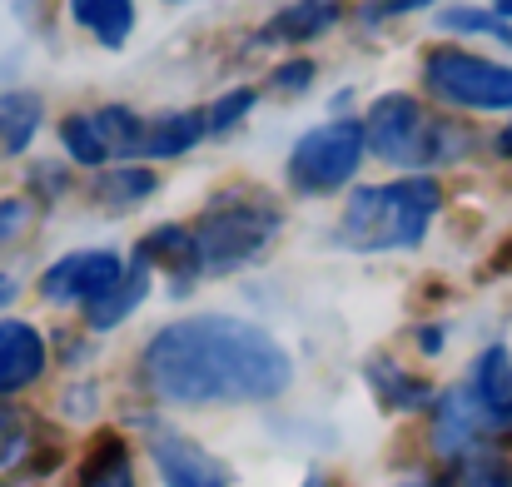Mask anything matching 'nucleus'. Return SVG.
Returning <instances> with one entry per match:
<instances>
[{
  "label": "nucleus",
  "mask_w": 512,
  "mask_h": 487,
  "mask_svg": "<svg viewBox=\"0 0 512 487\" xmlns=\"http://www.w3.org/2000/svg\"><path fill=\"white\" fill-rule=\"evenodd\" d=\"M10 294H15V279H5V274H0V304H10Z\"/></svg>",
  "instance_id": "29"
},
{
  "label": "nucleus",
  "mask_w": 512,
  "mask_h": 487,
  "mask_svg": "<svg viewBox=\"0 0 512 487\" xmlns=\"http://www.w3.org/2000/svg\"><path fill=\"white\" fill-rule=\"evenodd\" d=\"M204 135H209V120H204L199 110H174L165 120H150V130H145V155L174 160V155L194 150Z\"/></svg>",
  "instance_id": "13"
},
{
  "label": "nucleus",
  "mask_w": 512,
  "mask_h": 487,
  "mask_svg": "<svg viewBox=\"0 0 512 487\" xmlns=\"http://www.w3.org/2000/svg\"><path fill=\"white\" fill-rule=\"evenodd\" d=\"M145 294H150V264H145V259H135V264H125L120 284H115L105 299L85 304V309H90V324L95 328H115L125 314H135V309H140V299H145Z\"/></svg>",
  "instance_id": "15"
},
{
  "label": "nucleus",
  "mask_w": 512,
  "mask_h": 487,
  "mask_svg": "<svg viewBox=\"0 0 512 487\" xmlns=\"http://www.w3.org/2000/svg\"><path fill=\"white\" fill-rule=\"evenodd\" d=\"M60 140H65V150H70V160L75 164H105V145H100V135H95V125H90V115H70L65 125H60Z\"/></svg>",
  "instance_id": "20"
},
{
  "label": "nucleus",
  "mask_w": 512,
  "mask_h": 487,
  "mask_svg": "<svg viewBox=\"0 0 512 487\" xmlns=\"http://www.w3.org/2000/svg\"><path fill=\"white\" fill-rule=\"evenodd\" d=\"M483 428H493V418L483 413V403L473 393H448L443 408H438L433 443H438V453H473V443H478Z\"/></svg>",
  "instance_id": "10"
},
{
  "label": "nucleus",
  "mask_w": 512,
  "mask_h": 487,
  "mask_svg": "<svg viewBox=\"0 0 512 487\" xmlns=\"http://www.w3.org/2000/svg\"><path fill=\"white\" fill-rule=\"evenodd\" d=\"M343 15L339 0H294L289 10H279L264 30V40H314L324 35L334 20Z\"/></svg>",
  "instance_id": "14"
},
{
  "label": "nucleus",
  "mask_w": 512,
  "mask_h": 487,
  "mask_svg": "<svg viewBox=\"0 0 512 487\" xmlns=\"http://www.w3.org/2000/svg\"><path fill=\"white\" fill-rule=\"evenodd\" d=\"M125 274V259L110 249H85V254H65L55 269H45L40 294L55 304H95L105 299Z\"/></svg>",
  "instance_id": "7"
},
{
  "label": "nucleus",
  "mask_w": 512,
  "mask_h": 487,
  "mask_svg": "<svg viewBox=\"0 0 512 487\" xmlns=\"http://www.w3.org/2000/svg\"><path fill=\"white\" fill-rule=\"evenodd\" d=\"M279 229V209L274 199L254 194V189H234V194H219L199 229H194V249H199V274H224L244 259H254Z\"/></svg>",
  "instance_id": "3"
},
{
  "label": "nucleus",
  "mask_w": 512,
  "mask_h": 487,
  "mask_svg": "<svg viewBox=\"0 0 512 487\" xmlns=\"http://www.w3.org/2000/svg\"><path fill=\"white\" fill-rule=\"evenodd\" d=\"M25 448H30V423L0 403V468H15L25 458Z\"/></svg>",
  "instance_id": "21"
},
{
  "label": "nucleus",
  "mask_w": 512,
  "mask_h": 487,
  "mask_svg": "<svg viewBox=\"0 0 512 487\" xmlns=\"http://www.w3.org/2000/svg\"><path fill=\"white\" fill-rule=\"evenodd\" d=\"M140 259L145 264H165L174 274H199V249H194V229H155L145 244H140Z\"/></svg>",
  "instance_id": "18"
},
{
  "label": "nucleus",
  "mask_w": 512,
  "mask_h": 487,
  "mask_svg": "<svg viewBox=\"0 0 512 487\" xmlns=\"http://www.w3.org/2000/svg\"><path fill=\"white\" fill-rule=\"evenodd\" d=\"M40 115H45V110H40V95H30V90L0 95V160L20 155V150L35 140Z\"/></svg>",
  "instance_id": "16"
},
{
  "label": "nucleus",
  "mask_w": 512,
  "mask_h": 487,
  "mask_svg": "<svg viewBox=\"0 0 512 487\" xmlns=\"http://www.w3.org/2000/svg\"><path fill=\"white\" fill-rule=\"evenodd\" d=\"M428 90L458 110H512V70L468 50H433L423 70Z\"/></svg>",
  "instance_id": "5"
},
{
  "label": "nucleus",
  "mask_w": 512,
  "mask_h": 487,
  "mask_svg": "<svg viewBox=\"0 0 512 487\" xmlns=\"http://www.w3.org/2000/svg\"><path fill=\"white\" fill-rule=\"evenodd\" d=\"M70 15L110 50H120L135 30V0H70Z\"/></svg>",
  "instance_id": "12"
},
{
  "label": "nucleus",
  "mask_w": 512,
  "mask_h": 487,
  "mask_svg": "<svg viewBox=\"0 0 512 487\" xmlns=\"http://www.w3.org/2000/svg\"><path fill=\"white\" fill-rule=\"evenodd\" d=\"M155 194V174L150 169H115V174H100V199L105 204H135Z\"/></svg>",
  "instance_id": "19"
},
{
  "label": "nucleus",
  "mask_w": 512,
  "mask_h": 487,
  "mask_svg": "<svg viewBox=\"0 0 512 487\" xmlns=\"http://www.w3.org/2000/svg\"><path fill=\"white\" fill-rule=\"evenodd\" d=\"M443 30H463V35H503V40H512L508 25H503L493 10H448V15H443Z\"/></svg>",
  "instance_id": "22"
},
{
  "label": "nucleus",
  "mask_w": 512,
  "mask_h": 487,
  "mask_svg": "<svg viewBox=\"0 0 512 487\" xmlns=\"http://www.w3.org/2000/svg\"><path fill=\"white\" fill-rule=\"evenodd\" d=\"M249 105H254V90H229L204 120H209V135H224L229 125H239L244 115H249Z\"/></svg>",
  "instance_id": "23"
},
{
  "label": "nucleus",
  "mask_w": 512,
  "mask_h": 487,
  "mask_svg": "<svg viewBox=\"0 0 512 487\" xmlns=\"http://www.w3.org/2000/svg\"><path fill=\"white\" fill-rule=\"evenodd\" d=\"M80 487H135V478H130V453H125V443L115 433H100L90 443Z\"/></svg>",
  "instance_id": "17"
},
{
  "label": "nucleus",
  "mask_w": 512,
  "mask_h": 487,
  "mask_svg": "<svg viewBox=\"0 0 512 487\" xmlns=\"http://www.w3.org/2000/svg\"><path fill=\"white\" fill-rule=\"evenodd\" d=\"M418 5H433V0H383V5H373V15H398V10H418Z\"/></svg>",
  "instance_id": "27"
},
{
  "label": "nucleus",
  "mask_w": 512,
  "mask_h": 487,
  "mask_svg": "<svg viewBox=\"0 0 512 487\" xmlns=\"http://www.w3.org/2000/svg\"><path fill=\"white\" fill-rule=\"evenodd\" d=\"M309 80H314V65H309V60H299V65H284V70L274 75V85H279V90H304Z\"/></svg>",
  "instance_id": "26"
},
{
  "label": "nucleus",
  "mask_w": 512,
  "mask_h": 487,
  "mask_svg": "<svg viewBox=\"0 0 512 487\" xmlns=\"http://www.w3.org/2000/svg\"><path fill=\"white\" fill-rule=\"evenodd\" d=\"M498 145H503V155H512V125L503 130V140H498Z\"/></svg>",
  "instance_id": "30"
},
{
  "label": "nucleus",
  "mask_w": 512,
  "mask_h": 487,
  "mask_svg": "<svg viewBox=\"0 0 512 487\" xmlns=\"http://www.w3.org/2000/svg\"><path fill=\"white\" fill-rule=\"evenodd\" d=\"M140 373L165 403H264L289 388L294 363L259 324L199 314L160 328Z\"/></svg>",
  "instance_id": "1"
},
{
  "label": "nucleus",
  "mask_w": 512,
  "mask_h": 487,
  "mask_svg": "<svg viewBox=\"0 0 512 487\" xmlns=\"http://www.w3.org/2000/svg\"><path fill=\"white\" fill-rule=\"evenodd\" d=\"M483 413L493 423H508L512 418V353L508 348H488L478 363H473V388H468Z\"/></svg>",
  "instance_id": "11"
},
{
  "label": "nucleus",
  "mask_w": 512,
  "mask_h": 487,
  "mask_svg": "<svg viewBox=\"0 0 512 487\" xmlns=\"http://www.w3.org/2000/svg\"><path fill=\"white\" fill-rule=\"evenodd\" d=\"M443 194L433 179L413 174V179H398V184H368L348 199L339 224V239L348 249H363V254H378V249H413L433 214H438Z\"/></svg>",
  "instance_id": "2"
},
{
  "label": "nucleus",
  "mask_w": 512,
  "mask_h": 487,
  "mask_svg": "<svg viewBox=\"0 0 512 487\" xmlns=\"http://www.w3.org/2000/svg\"><path fill=\"white\" fill-rule=\"evenodd\" d=\"M508 468L493 458V453H468L463 463V487H508Z\"/></svg>",
  "instance_id": "24"
},
{
  "label": "nucleus",
  "mask_w": 512,
  "mask_h": 487,
  "mask_svg": "<svg viewBox=\"0 0 512 487\" xmlns=\"http://www.w3.org/2000/svg\"><path fill=\"white\" fill-rule=\"evenodd\" d=\"M155 463H160V478L170 487H229V468L179 433L155 438Z\"/></svg>",
  "instance_id": "8"
},
{
  "label": "nucleus",
  "mask_w": 512,
  "mask_h": 487,
  "mask_svg": "<svg viewBox=\"0 0 512 487\" xmlns=\"http://www.w3.org/2000/svg\"><path fill=\"white\" fill-rule=\"evenodd\" d=\"M304 487H329V483H324V478H309V483H304Z\"/></svg>",
  "instance_id": "31"
},
{
  "label": "nucleus",
  "mask_w": 512,
  "mask_h": 487,
  "mask_svg": "<svg viewBox=\"0 0 512 487\" xmlns=\"http://www.w3.org/2000/svg\"><path fill=\"white\" fill-rule=\"evenodd\" d=\"M20 224H25V204L20 199H5L0 204V244H10L20 234Z\"/></svg>",
  "instance_id": "25"
},
{
  "label": "nucleus",
  "mask_w": 512,
  "mask_h": 487,
  "mask_svg": "<svg viewBox=\"0 0 512 487\" xmlns=\"http://www.w3.org/2000/svg\"><path fill=\"white\" fill-rule=\"evenodd\" d=\"M493 15L508 25V35H512V0H498V5H493Z\"/></svg>",
  "instance_id": "28"
},
{
  "label": "nucleus",
  "mask_w": 512,
  "mask_h": 487,
  "mask_svg": "<svg viewBox=\"0 0 512 487\" xmlns=\"http://www.w3.org/2000/svg\"><path fill=\"white\" fill-rule=\"evenodd\" d=\"M363 140L378 160L418 169V164L453 160L458 155L453 145H463V130L438 125L413 95H383L363 120Z\"/></svg>",
  "instance_id": "4"
},
{
  "label": "nucleus",
  "mask_w": 512,
  "mask_h": 487,
  "mask_svg": "<svg viewBox=\"0 0 512 487\" xmlns=\"http://www.w3.org/2000/svg\"><path fill=\"white\" fill-rule=\"evenodd\" d=\"M363 145H368L363 140V125H353V120H334V125L309 130L294 145V155H289V184L299 194H329V189H339V184H348L358 174Z\"/></svg>",
  "instance_id": "6"
},
{
  "label": "nucleus",
  "mask_w": 512,
  "mask_h": 487,
  "mask_svg": "<svg viewBox=\"0 0 512 487\" xmlns=\"http://www.w3.org/2000/svg\"><path fill=\"white\" fill-rule=\"evenodd\" d=\"M40 373H45V343H40V333L30 324H20V319H5L0 324V398L30 388Z\"/></svg>",
  "instance_id": "9"
}]
</instances>
